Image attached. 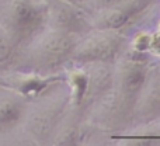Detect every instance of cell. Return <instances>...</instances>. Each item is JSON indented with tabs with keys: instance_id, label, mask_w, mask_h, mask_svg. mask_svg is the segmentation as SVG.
<instances>
[{
	"instance_id": "cell-1",
	"label": "cell",
	"mask_w": 160,
	"mask_h": 146,
	"mask_svg": "<svg viewBox=\"0 0 160 146\" xmlns=\"http://www.w3.org/2000/svg\"><path fill=\"white\" fill-rule=\"evenodd\" d=\"M48 11L44 0H0V27L16 47H21L45 27Z\"/></svg>"
},
{
	"instance_id": "cell-2",
	"label": "cell",
	"mask_w": 160,
	"mask_h": 146,
	"mask_svg": "<svg viewBox=\"0 0 160 146\" xmlns=\"http://www.w3.org/2000/svg\"><path fill=\"white\" fill-rule=\"evenodd\" d=\"M73 34L58 28H42L37 35H34L24 47L27 62L24 70L41 73V70H49L63 63L66 59L72 58L76 48Z\"/></svg>"
},
{
	"instance_id": "cell-3",
	"label": "cell",
	"mask_w": 160,
	"mask_h": 146,
	"mask_svg": "<svg viewBox=\"0 0 160 146\" xmlns=\"http://www.w3.org/2000/svg\"><path fill=\"white\" fill-rule=\"evenodd\" d=\"M124 39L115 34L102 33L76 45L72 59L79 63H108L121 52Z\"/></svg>"
},
{
	"instance_id": "cell-4",
	"label": "cell",
	"mask_w": 160,
	"mask_h": 146,
	"mask_svg": "<svg viewBox=\"0 0 160 146\" xmlns=\"http://www.w3.org/2000/svg\"><path fill=\"white\" fill-rule=\"evenodd\" d=\"M28 107V98L0 84V136L20 127Z\"/></svg>"
},
{
	"instance_id": "cell-5",
	"label": "cell",
	"mask_w": 160,
	"mask_h": 146,
	"mask_svg": "<svg viewBox=\"0 0 160 146\" xmlns=\"http://www.w3.org/2000/svg\"><path fill=\"white\" fill-rule=\"evenodd\" d=\"M59 77L56 76H45L32 70H14L7 72L0 76V84L7 86L14 91L22 94L27 98L37 97L47 87L55 83Z\"/></svg>"
},
{
	"instance_id": "cell-6",
	"label": "cell",
	"mask_w": 160,
	"mask_h": 146,
	"mask_svg": "<svg viewBox=\"0 0 160 146\" xmlns=\"http://www.w3.org/2000/svg\"><path fill=\"white\" fill-rule=\"evenodd\" d=\"M58 115L59 107L56 105V100L47 98L44 103L35 105L28 104L21 124H24V127L32 136L42 139L49 135Z\"/></svg>"
},
{
	"instance_id": "cell-7",
	"label": "cell",
	"mask_w": 160,
	"mask_h": 146,
	"mask_svg": "<svg viewBox=\"0 0 160 146\" xmlns=\"http://www.w3.org/2000/svg\"><path fill=\"white\" fill-rule=\"evenodd\" d=\"M48 21H51L53 28L66 31V33H76V31L84 30L88 25V20L84 14H82L73 4L56 7L53 11H48Z\"/></svg>"
},
{
	"instance_id": "cell-8",
	"label": "cell",
	"mask_w": 160,
	"mask_h": 146,
	"mask_svg": "<svg viewBox=\"0 0 160 146\" xmlns=\"http://www.w3.org/2000/svg\"><path fill=\"white\" fill-rule=\"evenodd\" d=\"M146 66L139 61H128L119 69V84L125 94L139 91L146 83Z\"/></svg>"
},
{
	"instance_id": "cell-9",
	"label": "cell",
	"mask_w": 160,
	"mask_h": 146,
	"mask_svg": "<svg viewBox=\"0 0 160 146\" xmlns=\"http://www.w3.org/2000/svg\"><path fill=\"white\" fill-rule=\"evenodd\" d=\"M69 86H70V96L76 104L84 100L88 87V74L82 70H73L69 74Z\"/></svg>"
},
{
	"instance_id": "cell-10",
	"label": "cell",
	"mask_w": 160,
	"mask_h": 146,
	"mask_svg": "<svg viewBox=\"0 0 160 146\" xmlns=\"http://www.w3.org/2000/svg\"><path fill=\"white\" fill-rule=\"evenodd\" d=\"M16 48L17 47L13 44V41L8 38V35L0 27V68L6 66L13 59Z\"/></svg>"
},
{
	"instance_id": "cell-11",
	"label": "cell",
	"mask_w": 160,
	"mask_h": 146,
	"mask_svg": "<svg viewBox=\"0 0 160 146\" xmlns=\"http://www.w3.org/2000/svg\"><path fill=\"white\" fill-rule=\"evenodd\" d=\"M150 37H152V34H149V33L138 34V35L135 37V39H133V42H132L133 49L138 51V52L148 51L149 49V44H150Z\"/></svg>"
},
{
	"instance_id": "cell-12",
	"label": "cell",
	"mask_w": 160,
	"mask_h": 146,
	"mask_svg": "<svg viewBox=\"0 0 160 146\" xmlns=\"http://www.w3.org/2000/svg\"><path fill=\"white\" fill-rule=\"evenodd\" d=\"M148 51H152L155 55L160 56V31H158L156 34H152V37H150L149 49Z\"/></svg>"
},
{
	"instance_id": "cell-13",
	"label": "cell",
	"mask_w": 160,
	"mask_h": 146,
	"mask_svg": "<svg viewBox=\"0 0 160 146\" xmlns=\"http://www.w3.org/2000/svg\"><path fill=\"white\" fill-rule=\"evenodd\" d=\"M65 3H69V4H73V6H76V4H79V3H82V2H84V0H63Z\"/></svg>"
}]
</instances>
